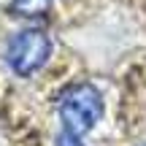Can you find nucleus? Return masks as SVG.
Here are the masks:
<instances>
[{
    "instance_id": "5",
    "label": "nucleus",
    "mask_w": 146,
    "mask_h": 146,
    "mask_svg": "<svg viewBox=\"0 0 146 146\" xmlns=\"http://www.w3.org/2000/svg\"><path fill=\"white\" fill-rule=\"evenodd\" d=\"M141 146H146V143H141Z\"/></svg>"
},
{
    "instance_id": "4",
    "label": "nucleus",
    "mask_w": 146,
    "mask_h": 146,
    "mask_svg": "<svg viewBox=\"0 0 146 146\" xmlns=\"http://www.w3.org/2000/svg\"><path fill=\"white\" fill-rule=\"evenodd\" d=\"M54 146H84L81 143V138H76V135H70V133H60L57 135V141H54Z\"/></svg>"
},
{
    "instance_id": "2",
    "label": "nucleus",
    "mask_w": 146,
    "mask_h": 146,
    "mask_svg": "<svg viewBox=\"0 0 146 146\" xmlns=\"http://www.w3.org/2000/svg\"><path fill=\"white\" fill-rule=\"evenodd\" d=\"M52 57V38L43 30H22L8 41L5 49V62L16 76L27 78L35 70H41Z\"/></svg>"
},
{
    "instance_id": "1",
    "label": "nucleus",
    "mask_w": 146,
    "mask_h": 146,
    "mask_svg": "<svg viewBox=\"0 0 146 146\" xmlns=\"http://www.w3.org/2000/svg\"><path fill=\"white\" fill-rule=\"evenodd\" d=\"M103 95L95 84L81 81L73 84L62 92L60 98V119H62V130L70 135L81 138L84 133H89L100 119H103Z\"/></svg>"
},
{
    "instance_id": "3",
    "label": "nucleus",
    "mask_w": 146,
    "mask_h": 146,
    "mask_svg": "<svg viewBox=\"0 0 146 146\" xmlns=\"http://www.w3.org/2000/svg\"><path fill=\"white\" fill-rule=\"evenodd\" d=\"M54 0H11V14L16 16H27V19H35V16H46L52 11Z\"/></svg>"
}]
</instances>
